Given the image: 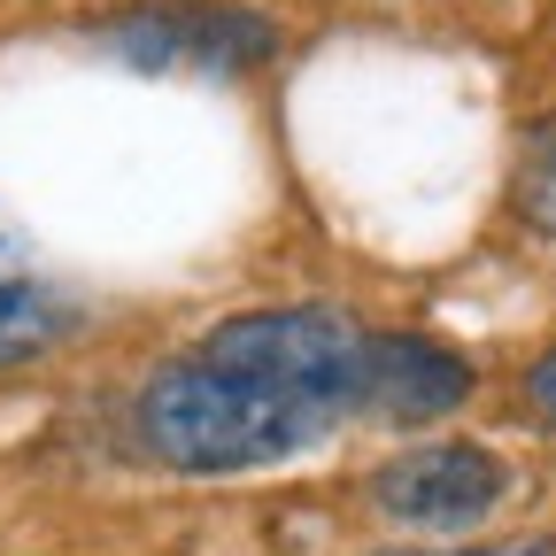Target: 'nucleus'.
Masks as SVG:
<instances>
[{"label": "nucleus", "mask_w": 556, "mask_h": 556, "mask_svg": "<svg viewBox=\"0 0 556 556\" xmlns=\"http://www.w3.org/2000/svg\"><path fill=\"white\" fill-rule=\"evenodd\" d=\"M364 340L332 302H278L208 325L131 402L139 448L186 479H240L325 448L356 417Z\"/></svg>", "instance_id": "nucleus-1"}, {"label": "nucleus", "mask_w": 556, "mask_h": 556, "mask_svg": "<svg viewBox=\"0 0 556 556\" xmlns=\"http://www.w3.org/2000/svg\"><path fill=\"white\" fill-rule=\"evenodd\" d=\"M526 409H533L541 426L556 433V340L541 348V356H533V371H526Z\"/></svg>", "instance_id": "nucleus-7"}, {"label": "nucleus", "mask_w": 556, "mask_h": 556, "mask_svg": "<svg viewBox=\"0 0 556 556\" xmlns=\"http://www.w3.org/2000/svg\"><path fill=\"white\" fill-rule=\"evenodd\" d=\"M518 217L556 240V116H541L526 131V155H518Z\"/></svg>", "instance_id": "nucleus-6"}, {"label": "nucleus", "mask_w": 556, "mask_h": 556, "mask_svg": "<svg viewBox=\"0 0 556 556\" xmlns=\"http://www.w3.org/2000/svg\"><path fill=\"white\" fill-rule=\"evenodd\" d=\"M503 495H510V464L479 441H426L371 471V510L387 526H417V533L486 526L503 510Z\"/></svg>", "instance_id": "nucleus-3"}, {"label": "nucleus", "mask_w": 556, "mask_h": 556, "mask_svg": "<svg viewBox=\"0 0 556 556\" xmlns=\"http://www.w3.org/2000/svg\"><path fill=\"white\" fill-rule=\"evenodd\" d=\"M101 39L139 70H208V78H240L278 54V24L225 0H148V9L109 16Z\"/></svg>", "instance_id": "nucleus-2"}, {"label": "nucleus", "mask_w": 556, "mask_h": 556, "mask_svg": "<svg viewBox=\"0 0 556 556\" xmlns=\"http://www.w3.org/2000/svg\"><path fill=\"white\" fill-rule=\"evenodd\" d=\"M371 556H556V541H486V548H371Z\"/></svg>", "instance_id": "nucleus-8"}, {"label": "nucleus", "mask_w": 556, "mask_h": 556, "mask_svg": "<svg viewBox=\"0 0 556 556\" xmlns=\"http://www.w3.org/2000/svg\"><path fill=\"white\" fill-rule=\"evenodd\" d=\"M70 317H78L70 294L0 232V371H24V364L54 356V348L70 340Z\"/></svg>", "instance_id": "nucleus-5"}, {"label": "nucleus", "mask_w": 556, "mask_h": 556, "mask_svg": "<svg viewBox=\"0 0 556 556\" xmlns=\"http://www.w3.org/2000/svg\"><path fill=\"white\" fill-rule=\"evenodd\" d=\"M479 371L433 332H371L364 340V379H356V417H379L394 433L441 426L471 402Z\"/></svg>", "instance_id": "nucleus-4"}]
</instances>
